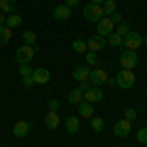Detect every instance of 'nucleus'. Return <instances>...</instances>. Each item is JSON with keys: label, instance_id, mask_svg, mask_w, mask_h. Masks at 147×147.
I'll use <instances>...</instances> for the list:
<instances>
[{"label": "nucleus", "instance_id": "f257e3e1", "mask_svg": "<svg viewBox=\"0 0 147 147\" xmlns=\"http://www.w3.org/2000/svg\"><path fill=\"white\" fill-rule=\"evenodd\" d=\"M116 84H118L122 90H129V88L136 84V75H134V71L122 69V71L116 75Z\"/></svg>", "mask_w": 147, "mask_h": 147}, {"label": "nucleus", "instance_id": "f03ea898", "mask_svg": "<svg viewBox=\"0 0 147 147\" xmlns=\"http://www.w3.org/2000/svg\"><path fill=\"white\" fill-rule=\"evenodd\" d=\"M34 55H35V47L34 45H22V47L16 49L14 59H16L18 65H30V61L34 59Z\"/></svg>", "mask_w": 147, "mask_h": 147}, {"label": "nucleus", "instance_id": "7ed1b4c3", "mask_svg": "<svg viewBox=\"0 0 147 147\" xmlns=\"http://www.w3.org/2000/svg\"><path fill=\"white\" fill-rule=\"evenodd\" d=\"M106 14H104V8H102V4H86L84 6V18L86 20H90V22H100L102 18H104Z\"/></svg>", "mask_w": 147, "mask_h": 147}, {"label": "nucleus", "instance_id": "20e7f679", "mask_svg": "<svg viewBox=\"0 0 147 147\" xmlns=\"http://www.w3.org/2000/svg\"><path fill=\"white\" fill-rule=\"evenodd\" d=\"M137 63H139V57H137L136 51H129V49H125L124 53L120 55V65L122 69H129V71H134Z\"/></svg>", "mask_w": 147, "mask_h": 147}, {"label": "nucleus", "instance_id": "39448f33", "mask_svg": "<svg viewBox=\"0 0 147 147\" xmlns=\"http://www.w3.org/2000/svg\"><path fill=\"white\" fill-rule=\"evenodd\" d=\"M108 73L104 71V69H100V67H94V69H90V77H88V80H90V84L92 86H102V84H106L108 82Z\"/></svg>", "mask_w": 147, "mask_h": 147}, {"label": "nucleus", "instance_id": "423d86ee", "mask_svg": "<svg viewBox=\"0 0 147 147\" xmlns=\"http://www.w3.org/2000/svg\"><path fill=\"white\" fill-rule=\"evenodd\" d=\"M141 43H143V37H141L139 32H129L127 35H124V45H125V49H129V51L139 49Z\"/></svg>", "mask_w": 147, "mask_h": 147}, {"label": "nucleus", "instance_id": "0eeeda50", "mask_svg": "<svg viewBox=\"0 0 147 147\" xmlns=\"http://www.w3.org/2000/svg\"><path fill=\"white\" fill-rule=\"evenodd\" d=\"M114 134L118 137H127L131 134V122H127V120L116 122V124H114Z\"/></svg>", "mask_w": 147, "mask_h": 147}, {"label": "nucleus", "instance_id": "6e6552de", "mask_svg": "<svg viewBox=\"0 0 147 147\" xmlns=\"http://www.w3.org/2000/svg\"><path fill=\"white\" fill-rule=\"evenodd\" d=\"M73 16V8L67 6V4H59L55 6V10H53V18L59 20V22H63V20H69Z\"/></svg>", "mask_w": 147, "mask_h": 147}, {"label": "nucleus", "instance_id": "1a4fd4ad", "mask_svg": "<svg viewBox=\"0 0 147 147\" xmlns=\"http://www.w3.org/2000/svg\"><path fill=\"white\" fill-rule=\"evenodd\" d=\"M114 28H116V24H114L108 16H104L100 22H98V35L106 37V35H110L114 32Z\"/></svg>", "mask_w": 147, "mask_h": 147}, {"label": "nucleus", "instance_id": "9d476101", "mask_svg": "<svg viewBox=\"0 0 147 147\" xmlns=\"http://www.w3.org/2000/svg\"><path fill=\"white\" fill-rule=\"evenodd\" d=\"M86 45H88V51H94V53H98V51H102L104 47H106V39L102 37V35H92L90 39L86 41Z\"/></svg>", "mask_w": 147, "mask_h": 147}, {"label": "nucleus", "instance_id": "9b49d317", "mask_svg": "<svg viewBox=\"0 0 147 147\" xmlns=\"http://www.w3.org/2000/svg\"><path fill=\"white\" fill-rule=\"evenodd\" d=\"M32 77H34L35 84H47L51 80V73L47 69H35L34 73H32Z\"/></svg>", "mask_w": 147, "mask_h": 147}, {"label": "nucleus", "instance_id": "f8f14e48", "mask_svg": "<svg viewBox=\"0 0 147 147\" xmlns=\"http://www.w3.org/2000/svg\"><path fill=\"white\" fill-rule=\"evenodd\" d=\"M82 94H84V102H90V104L102 100V90H100V86H90L88 90H84Z\"/></svg>", "mask_w": 147, "mask_h": 147}, {"label": "nucleus", "instance_id": "ddd939ff", "mask_svg": "<svg viewBox=\"0 0 147 147\" xmlns=\"http://www.w3.org/2000/svg\"><path fill=\"white\" fill-rule=\"evenodd\" d=\"M88 77H90V67H88V65H79V67L73 71V79L79 80V82L88 80Z\"/></svg>", "mask_w": 147, "mask_h": 147}, {"label": "nucleus", "instance_id": "4468645a", "mask_svg": "<svg viewBox=\"0 0 147 147\" xmlns=\"http://www.w3.org/2000/svg\"><path fill=\"white\" fill-rule=\"evenodd\" d=\"M12 134H14L16 137H28V134H30V124H28L26 120L16 122L14 127H12Z\"/></svg>", "mask_w": 147, "mask_h": 147}, {"label": "nucleus", "instance_id": "2eb2a0df", "mask_svg": "<svg viewBox=\"0 0 147 147\" xmlns=\"http://www.w3.org/2000/svg\"><path fill=\"white\" fill-rule=\"evenodd\" d=\"M59 114L57 112H53V110H47V114H45V118H43V124H45V127L47 129H55L57 125H59Z\"/></svg>", "mask_w": 147, "mask_h": 147}, {"label": "nucleus", "instance_id": "dca6fc26", "mask_svg": "<svg viewBox=\"0 0 147 147\" xmlns=\"http://www.w3.org/2000/svg\"><path fill=\"white\" fill-rule=\"evenodd\" d=\"M12 37H14V30L8 26H0V43L6 45L8 41H12Z\"/></svg>", "mask_w": 147, "mask_h": 147}, {"label": "nucleus", "instance_id": "f3484780", "mask_svg": "<svg viewBox=\"0 0 147 147\" xmlns=\"http://www.w3.org/2000/svg\"><path fill=\"white\" fill-rule=\"evenodd\" d=\"M67 100L69 104H75V106H79L80 102H84V94L79 90V88H75V90H71L67 94Z\"/></svg>", "mask_w": 147, "mask_h": 147}, {"label": "nucleus", "instance_id": "a211bd4d", "mask_svg": "<svg viewBox=\"0 0 147 147\" xmlns=\"http://www.w3.org/2000/svg\"><path fill=\"white\" fill-rule=\"evenodd\" d=\"M79 114L82 118H88V120H90L92 114H94V106H92L90 102H80L79 104Z\"/></svg>", "mask_w": 147, "mask_h": 147}, {"label": "nucleus", "instance_id": "6ab92c4d", "mask_svg": "<svg viewBox=\"0 0 147 147\" xmlns=\"http://www.w3.org/2000/svg\"><path fill=\"white\" fill-rule=\"evenodd\" d=\"M65 127H67L69 134H77V131L80 129V122H79V118H77V116H71L67 122H65Z\"/></svg>", "mask_w": 147, "mask_h": 147}, {"label": "nucleus", "instance_id": "aec40b11", "mask_svg": "<svg viewBox=\"0 0 147 147\" xmlns=\"http://www.w3.org/2000/svg\"><path fill=\"white\" fill-rule=\"evenodd\" d=\"M6 26L8 28H20L22 26V16H18V14H8L6 16Z\"/></svg>", "mask_w": 147, "mask_h": 147}, {"label": "nucleus", "instance_id": "412c9836", "mask_svg": "<svg viewBox=\"0 0 147 147\" xmlns=\"http://www.w3.org/2000/svg\"><path fill=\"white\" fill-rule=\"evenodd\" d=\"M84 59H86V65L92 67V69L100 65V57H98V53H94V51H86V57Z\"/></svg>", "mask_w": 147, "mask_h": 147}, {"label": "nucleus", "instance_id": "4be33fe9", "mask_svg": "<svg viewBox=\"0 0 147 147\" xmlns=\"http://www.w3.org/2000/svg\"><path fill=\"white\" fill-rule=\"evenodd\" d=\"M22 39H24L26 45H34L35 41H37V34H35L34 30H26V32L22 34Z\"/></svg>", "mask_w": 147, "mask_h": 147}, {"label": "nucleus", "instance_id": "5701e85b", "mask_svg": "<svg viewBox=\"0 0 147 147\" xmlns=\"http://www.w3.org/2000/svg\"><path fill=\"white\" fill-rule=\"evenodd\" d=\"M16 10V0H0V12L8 14V12Z\"/></svg>", "mask_w": 147, "mask_h": 147}, {"label": "nucleus", "instance_id": "b1692460", "mask_svg": "<svg viewBox=\"0 0 147 147\" xmlns=\"http://www.w3.org/2000/svg\"><path fill=\"white\" fill-rule=\"evenodd\" d=\"M106 43H110L112 47H122V45H124V37L118 35L116 32H112V34L108 35V41H106Z\"/></svg>", "mask_w": 147, "mask_h": 147}, {"label": "nucleus", "instance_id": "393cba45", "mask_svg": "<svg viewBox=\"0 0 147 147\" xmlns=\"http://www.w3.org/2000/svg\"><path fill=\"white\" fill-rule=\"evenodd\" d=\"M102 8H104V14H106V16H110V14L116 12L118 2H116V0H104V2H102Z\"/></svg>", "mask_w": 147, "mask_h": 147}, {"label": "nucleus", "instance_id": "a878e982", "mask_svg": "<svg viewBox=\"0 0 147 147\" xmlns=\"http://www.w3.org/2000/svg\"><path fill=\"white\" fill-rule=\"evenodd\" d=\"M73 51H75V53H86V51H88L86 41H82V39H75V41H73Z\"/></svg>", "mask_w": 147, "mask_h": 147}, {"label": "nucleus", "instance_id": "bb28decb", "mask_svg": "<svg viewBox=\"0 0 147 147\" xmlns=\"http://www.w3.org/2000/svg\"><path fill=\"white\" fill-rule=\"evenodd\" d=\"M129 28H131V26H129L127 22H120L118 26H116V28H114V32H116L118 35H122V37H124V35H127L129 32H131Z\"/></svg>", "mask_w": 147, "mask_h": 147}, {"label": "nucleus", "instance_id": "cd10ccee", "mask_svg": "<svg viewBox=\"0 0 147 147\" xmlns=\"http://www.w3.org/2000/svg\"><path fill=\"white\" fill-rule=\"evenodd\" d=\"M90 127L94 129V131H102V129H104V120L98 118V116L90 118Z\"/></svg>", "mask_w": 147, "mask_h": 147}, {"label": "nucleus", "instance_id": "c85d7f7f", "mask_svg": "<svg viewBox=\"0 0 147 147\" xmlns=\"http://www.w3.org/2000/svg\"><path fill=\"white\" fill-rule=\"evenodd\" d=\"M136 118H137L136 108H125V112H124V120H127V122H134Z\"/></svg>", "mask_w": 147, "mask_h": 147}, {"label": "nucleus", "instance_id": "c756f323", "mask_svg": "<svg viewBox=\"0 0 147 147\" xmlns=\"http://www.w3.org/2000/svg\"><path fill=\"white\" fill-rule=\"evenodd\" d=\"M137 141H139L141 145H147V127H139V131H137Z\"/></svg>", "mask_w": 147, "mask_h": 147}, {"label": "nucleus", "instance_id": "7c9ffc66", "mask_svg": "<svg viewBox=\"0 0 147 147\" xmlns=\"http://www.w3.org/2000/svg\"><path fill=\"white\" fill-rule=\"evenodd\" d=\"M32 73H34V71H32L30 65H20V75H22V77H32Z\"/></svg>", "mask_w": 147, "mask_h": 147}, {"label": "nucleus", "instance_id": "2f4dec72", "mask_svg": "<svg viewBox=\"0 0 147 147\" xmlns=\"http://www.w3.org/2000/svg\"><path fill=\"white\" fill-rule=\"evenodd\" d=\"M108 18H110V20H112V22L116 24V26H118L120 22H124V20H122V14H120V12H114V14H110Z\"/></svg>", "mask_w": 147, "mask_h": 147}, {"label": "nucleus", "instance_id": "473e14b6", "mask_svg": "<svg viewBox=\"0 0 147 147\" xmlns=\"http://www.w3.org/2000/svg\"><path fill=\"white\" fill-rule=\"evenodd\" d=\"M22 84L26 86V88H30V86H34V77H22Z\"/></svg>", "mask_w": 147, "mask_h": 147}, {"label": "nucleus", "instance_id": "72a5a7b5", "mask_svg": "<svg viewBox=\"0 0 147 147\" xmlns=\"http://www.w3.org/2000/svg\"><path fill=\"white\" fill-rule=\"evenodd\" d=\"M47 106H49V110H53V112H59V100H55V98H51V100L47 102Z\"/></svg>", "mask_w": 147, "mask_h": 147}, {"label": "nucleus", "instance_id": "f704fd0d", "mask_svg": "<svg viewBox=\"0 0 147 147\" xmlns=\"http://www.w3.org/2000/svg\"><path fill=\"white\" fill-rule=\"evenodd\" d=\"M92 84H90V80H84V82H79V90L80 92H84V90H88Z\"/></svg>", "mask_w": 147, "mask_h": 147}, {"label": "nucleus", "instance_id": "c9c22d12", "mask_svg": "<svg viewBox=\"0 0 147 147\" xmlns=\"http://www.w3.org/2000/svg\"><path fill=\"white\" fill-rule=\"evenodd\" d=\"M65 4H67V6H71V8H75V6L79 4V0H65Z\"/></svg>", "mask_w": 147, "mask_h": 147}, {"label": "nucleus", "instance_id": "e433bc0d", "mask_svg": "<svg viewBox=\"0 0 147 147\" xmlns=\"http://www.w3.org/2000/svg\"><path fill=\"white\" fill-rule=\"evenodd\" d=\"M0 26H6V14L0 12Z\"/></svg>", "mask_w": 147, "mask_h": 147}, {"label": "nucleus", "instance_id": "4c0bfd02", "mask_svg": "<svg viewBox=\"0 0 147 147\" xmlns=\"http://www.w3.org/2000/svg\"><path fill=\"white\" fill-rule=\"evenodd\" d=\"M92 4H102V2H104V0H90Z\"/></svg>", "mask_w": 147, "mask_h": 147}, {"label": "nucleus", "instance_id": "58836bf2", "mask_svg": "<svg viewBox=\"0 0 147 147\" xmlns=\"http://www.w3.org/2000/svg\"><path fill=\"white\" fill-rule=\"evenodd\" d=\"M143 43H145V45H147V35H145V37H143Z\"/></svg>", "mask_w": 147, "mask_h": 147}]
</instances>
